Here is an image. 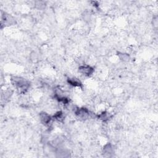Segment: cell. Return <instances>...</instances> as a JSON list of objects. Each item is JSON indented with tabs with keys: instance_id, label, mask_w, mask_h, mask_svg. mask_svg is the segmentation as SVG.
I'll list each match as a JSON object with an SVG mask.
<instances>
[{
	"instance_id": "obj_9",
	"label": "cell",
	"mask_w": 158,
	"mask_h": 158,
	"mask_svg": "<svg viewBox=\"0 0 158 158\" xmlns=\"http://www.w3.org/2000/svg\"><path fill=\"white\" fill-rule=\"evenodd\" d=\"M120 58L121 59L122 61H128L129 60V56L127 54H120Z\"/></svg>"
},
{
	"instance_id": "obj_6",
	"label": "cell",
	"mask_w": 158,
	"mask_h": 158,
	"mask_svg": "<svg viewBox=\"0 0 158 158\" xmlns=\"http://www.w3.org/2000/svg\"><path fill=\"white\" fill-rule=\"evenodd\" d=\"M113 148H112L111 145L110 144H107L106 145L104 146L103 148V152L105 155H107L110 156L113 153Z\"/></svg>"
},
{
	"instance_id": "obj_3",
	"label": "cell",
	"mask_w": 158,
	"mask_h": 158,
	"mask_svg": "<svg viewBox=\"0 0 158 158\" xmlns=\"http://www.w3.org/2000/svg\"><path fill=\"white\" fill-rule=\"evenodd\" d=\"M76 114L78 118L81 119H86L90 115V111L86 108H78L76 111Z\"/></svg>"
},
{
	"instance_id": "obj_5",
	"label": "cell",
	"mask_w": 158,
	"mask_h": 158,
	"mask_svg": "<svg viewBox=\"0 0 158 158\" xmlns=\"http://www.w3.org/2000/svg\"><path fill=\"white\" fill-rule=\"evenodd\" d=\"M67 82L69 85L76 87H81L82 85L81 82L76 78H69L67 79Z\"/></svg>"
},
{
	"instance_id": "obj_7",
	"label": "cell",
	"mask_w": 158,
	"mask_h": 158,
	"mask_svg": "<svg viewBox=\"0 0 158 158\" xmlns=\"http://www.w3.org/2000/svg\"><path fill=\"white\" fill-rule=\"evenodd\" d=\"M98 118H99L100 119L102 120L103 121L106 122V121H108V120H109L110 119L111 115L108 112H103L101 114H100L98 116Z\"/></svg>"
},
{
	"instance_id": "obj_8",
	"label": "cell",
	"mask_w": 158,
	"mask_h": 158,
	"mask_svg": "<svg viewBox=\"0 0 158 158\" xmlns=\"http://www.w3.org/2000/svg\"><path fill=\"white\" fill-rule=\"evenodd\" d=\"M53 118H54L55 120H58V121L62 122L64 120V116L63 113L61 111H58L54 115Z\"/></svg>"
},
{
	"instance_id": "obj_1",
	"label": "cell",
	"mask_w": 158,
	"mask_h": 158,
	"mask_svg": "<svg viewBox=\"0 0 158 158\" xmlns=\"http://www.w3.org/2000/svg\"><path fill=\"white\" fill-rule=\"evenodd\" d=\"M14 85L21 90V92H25L29 87V83L25 79L21 77H14L12 78Z\"/></svg>"
},
{
	"instance_id": "obj_4",
	"label": "cell",
	"mask_w": 158,
	"mask_h": 158,
	"mask_svg": "<svg viewBox=\"0 0 158 158\" xmlns=\"http://www.w3.org/2000/svg\"><path fill=\"white\" fill-rule=\"evenodd\" d=\"M40 118L41 122L44 124V125H48V124L51 122V116L44 112H41L40 114Z\"/></svg>"
},
{
	"instance_id": "obj_2",
	"label": "cell",
	"mask_w": 158,
	"mask_h": 158,
	"mask_svg": "<svg viewBox=\"0 0 158 158\" xmlns=\"http://www.w3.org/2000/svg\"><path fill=\"white\" fill-rule=\"evenodd\" d=\"M78 70L81 74L85 76H90L93 74L94 72V69L92 67L88 65H83L79 67Z\"/></svg>"
}]
</instances>
